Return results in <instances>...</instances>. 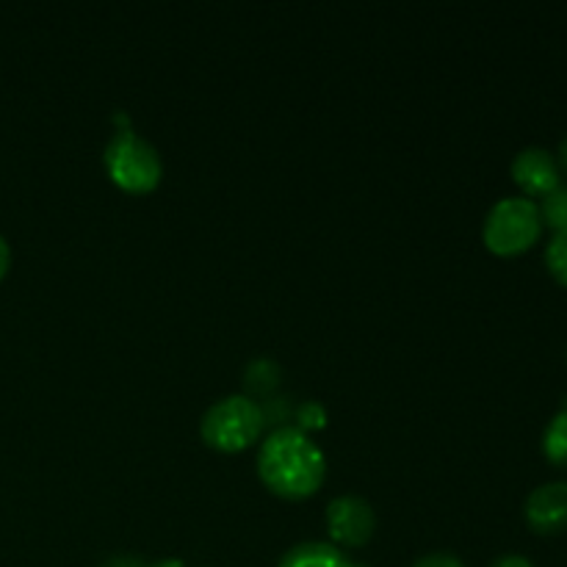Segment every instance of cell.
<instances>
[{"label":"cell","mask_w":567,"mask_h":567,"mask_svg":"<svg viewBox=\"0 0 567 567\" xmlns=\"http://www.w3.org/2000/svg\"><path fill=\"white\" fill-rule=\"evenodd\" d=\"M258 474L271 493L299 502L321 487L327 460L308 432L299 426H280L260 446Z\"/></svg>","instance_id":"6da1fadb"},{"label":"cell","mask_w":567,"mask_h":567,"mask_svg":"<svg viewBox=\"0 0 567 567\" xmlns=\"http://www.w3.org/2000/svg\"><path fill=\"white\" fill-rule=\"evenodd\" d=\"M105 172L111 175V181L120 188L131 194H147L153 192L161 183L164 175V164H161V155L147 138H142L138 133H133L131 127H122L114 136L109 138L103 153Z\"/></svg>","instance_id":"7a4b0ae2"},{"label":"cell","mask_w":567,"mask_h":567,"mask_svg":"<svg viewBox=\"0 0 567 567\" xmlns=\"http://www.w3.org/2000/svg\"><path fill=\"white\" fill-rule=\"evenodd\" d=\"M543 233V219L537 203L529 197H504L498 199L485 216L482 225V238L493 255L513 258V255L526 252L537 244Z\"/></svg>","instance_id":"3957f363"},{"label":"cell","mask_w":567,"mask_h":567,"mask_svg":"<svg viewBox=\"0 0 567 567\" xmlns=\"http://www.w3.org/2000/svg\"><path fill=\"white\" fill-rule=\"evenodd\" d=\"M264 430V410L247 396H225L205 410L199 432L219 452H241L252 446Z\"/></svg>","instance_id":"277c9868"},{"label":"cell","mask_w":567,"mask_h":567,"mask_svg":"<svg viewBox=\"0 0 567 567\" xmlns=\"http://www.w3.org/2000/svg\"><path fill=\"white\" fill-rule=\"evenodd\" d=\"M327 526H330L332 540L349 548H360L374 535L377 515L365 498L338 496L327 507Z\"/></svg>","instance_id":"5b68a950"},{"label":"cell","mask_w":567,"mask_h":567,"mask_svg":"<svg viewBox=\"0 0 567 567\" xmlns=\"http://www.w3.org/2000/svg\"><path fill=\"white\" fill-rule=\"evenodd\" d=\"M526 524L537 535H559L567 529V482H548L526 498Z\"/></svg>","instance_id":"8992f818"},{"label":"cell","mask_w":567,"mask_h":567,"mask_svg":"<svg viewBox=\"0 0 567 567\" xmlns=\"http://www.w3.org/2000/svg\"><path fill=\"white\" fill-rule=\"evenodd\" d=\"M513 177L526 197H548L559 188V164L548 150L526 147L515 155Z\"/></svg>","instance_id":"52a82bcc"},{"label":"cell","mask_w":567,"mask_h":567,"mask_svg":"<svg viewBox=\"0 0 567 567\" xmlns=\"http://www.w3.org/2000/svg\"><path fill=\"white\" fill-rule=\"evenodd\" d=\"M277 567H354L343 557L341 548H336L332 543H319V540H310V543H299L293 546L286 557L280 559Z\"/></svg>","instance_id":"ba28073f"},{"label":"cell","mask_w":567,"mask_h":567,"mask_svg":"<svg viewBox=\"0 0 567 567\" xmlns=\"http://www.w3.org/2000/svg\"><path fill=\"white\" fill-rule=\"evenodd\" d=\"M543 454L557 468H567V402L543 432Z\"/></svg>","instance_id":"9c48e42d"},{"label":"cell","mask_w":567,"mask_h":567,"mask_svg":"<svg viewBox=\"0 0 567 567\" xmlns=\"http://www.w3.org/2000/svg\"><path fill=\"white\" fill-rule=\"evenodd\" d=\"M540 219L554 233H567V186H563V183L548 197H543Z\"/></svg>","instance_id":"30bf717a"},{"label":"cell","mask_w":567,"mask_h":567,"mask_svg":"<svg viewBox=\"0 0 567 567\" xmlns=\"http://www.w3.org/2000/svg\"><path fill=\"white\" fill-rule=\"evenodd\" d=\"M546 266L559 286L567 288V233H554L546 247Z\"/></svg>","instance_id":"8fae6325"},{"label":"cell","mask_w":567,"mask_h":567,"mask_svg":"<svg viewBox=\"0 0 567 567\" xmlns=\"http://www.w3.org/2000/svg\"><path fill=\"white\" fill-rule=\"evenodd\" d=\"M247 385L252 388L255 393H269L271 388L277 385V369L269 363V360H255L247 371Z\"/></svg>","instance_id":"7c38bea8"},{"label":"cell","mask_w":567,"mask_h":567,"mask_svg":"<svg viewBox=\"0 0 567 567\" xmlns=\"http://www.w3.org/2000/svg\"><path fill=\"white\" fill-rule=\"evenodd\" d=\"M413 567H465L454 554H426Z\"/></svg>","instance_id":"4fadbf2b"},{"label":"cell","mask_w":567,"mask_h":567,"mask_svg":"<svg viewBox=\"0 0 567 567\" xmlns=\"http://www.w3.org/2000/svg\"><path fill=\"white\" fill-rule=\"evenodd\" d=\"M491 567H535L526 557H518V554H507V557H498Z\"/></svg>","instance_id":"5bb4252c"},{"label":"cell","mask_w":567,"mask_h":567,"mask_svg":"<svg viewBox=\"0 0 567 567\" xmlns=\"http://www.w3.org/2000/svg\"><path fill=\"white\" fill-rule=\"evenodd\" d=\"M11 266V249H9V241H6L3 236H0V280L6 277V271H9Z\"/></svg>","instance_id":"9a60e30c"},{"label":"cell","mask_w":567,"mask_h":567,"mask_svg":"<svg viewBox=\"0 0 567 567\" xmlns=\"http://www.w3.org/2000/svg\"><path fill=\"white\" fill-rule=\"evenodd\" d=\"M103 567H147V565L136 557H111Z\"/></svg>","instance_id":"2e32d148"},{"label":"cell","mask_w":567,"mask_h":567,"mask_svg":"<svg viewBox=\"0 0 567 567\" xmlns=\"http://www.w3.org/2000/svg\"><path fill=\"white\" fill-rule=\"evenodd\" d=\"M559 164H563V169L567 172V136L563 138V144H559Z\"/></svg>","instance_id":"e0dca14e"},{"label":"cell","mask_w":567,"mask_h":567,"mask_svg":"<svg viewBox=\"0 0 567 567\" xmlns=\"http://www.w3.org/2000/svg\"><path fill=\"white\" fill-rule=\"evenodd\" d=\"M147 567H183V563H177V559H161V563L147 565Z\"/></svg>","instance_id":"ac0fdd59"}]
</instances>
